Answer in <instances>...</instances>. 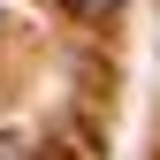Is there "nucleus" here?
<instances>
[{"instance_id":"f257e3e1","label":"nucleus","mask_w":160,"mask_h":160,"mask_svg":"<svg viewBox=\"0 0 160 160\" xmlns=\"http://www.w3.org/2000/svg\"><path fill=\"white\" fill-rule=\"evenodd\" d=\"M69 8H76V15H114L122 0H69Z\"/></svg>"}]
</instances>
